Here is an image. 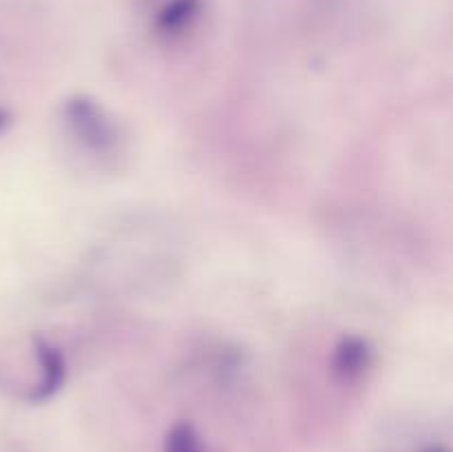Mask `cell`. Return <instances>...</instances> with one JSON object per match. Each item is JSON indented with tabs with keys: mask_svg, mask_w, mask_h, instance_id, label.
I'll use <instances>...</instances> for the list:
<instances>
[{
	"mask_svg": "<svg viewBox=\"0 0 453 452\" xmlns=\"http://www.w3.org/2000/svg\"><path fill=\"white\" fill-rule=\"evenodd\" d=\"M181 450H177V448H173V452H197L195 450V446L190 441H186V434H184V441H181Z\"/></svg>",
	"mask_w": 453,
	"mask_h": 452,
	"instance_id": "obj_1",
	"label": "cell"
}]
</instances>
